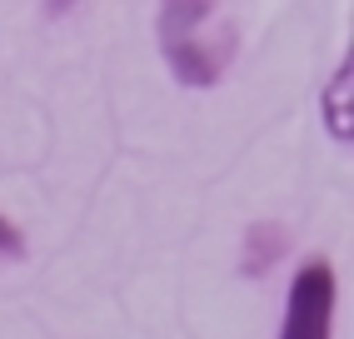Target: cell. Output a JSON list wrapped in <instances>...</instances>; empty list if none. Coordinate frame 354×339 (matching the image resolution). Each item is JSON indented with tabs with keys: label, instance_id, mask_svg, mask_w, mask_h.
Segmentation results:
<instances>
[{
	"label": "cell",
	"instance_id": "cell-5",
	"mask_svg": "<svg viewBox=\"0 0 354 339\" xmlns=\"http://www.w3.org/2000/svg\"><path fill=\"white\" fill-rule=\"evenodd\" d=\"M15 255H20V230L6 220V214H0V264L15 259Z\"/></svg>",
	"mask_w": 354,
	"mask_h": 339
},
{
	"label": "cell",
	"instance_id": "cell-4",
	"mask_svg": "<svg viewBox=\"0 0 354 339\" xmlns=\"http://www.w3.org/2000/svg\"><path fill=\"white\" fill-rule=\"evenodd\" d=\"M349 75H354V60H344L335 70V80L324 85V130L335 135L339 145H349Z\"/></svg>",
	"mask_w": 354,
	"mask_h": 339
},
{
	"label": "cell",
	"instance_id": "cell-3",
	"mask_svg": "<svg viewBox=\"0 0 354 339\" xmlns=\"http://www.w3.org/2000/svg\"><path fill=\"white\" fill-rule=\"evenodd\" d=\"M285 245H290V235L279 230V225H270V220L250 225V235H245V259H240V275H270V270H274V259L285 255Z\"/></svg>",
	"mask_w": 354,
	"mask_h": 339
},
{
	"label": "cell",
	"instance_id": "cell-2",
	"mask_svg": "<svg viewBox=\"0 0 354 339\" xmlns=\"http://www.w3.org/2000/svg\"><path fill=\"white\" fill-rule=\"evenodd\" d=\"M329 324H335V270L324 259H310L285 295L279 339H329Z\"/></svg>",
	"mask_w": 354,
	"mask_h": 339
},
{
	"label": "cell",
	"instance_id": "cell-1",
	"mask_svg": "<svg viewBox=\"0 0 354 339\" xmlns=\"http://www.w3.org/2000/svg\"><path fill=\"white\" fill-rule=\"evenodd\" d=\"M234 40H240L234 20L220 15L215 6H205V0H185V6L160 10V51L185 90L215 85L234 55Z\"/></svg>",
	"mask_w": 354,
	"mask_h": 339
}]
</instances>
